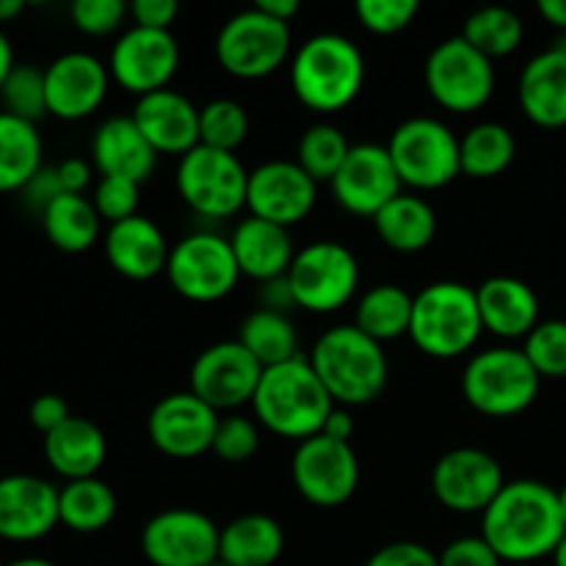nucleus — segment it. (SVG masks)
Wrapping results in <instances>:
<instances>
[{
  "mask_svg": "<svg viewBox=\"0 0 566 566\" xmlns=\"http://www.w3.org/2000/svg\"><path fill=\"white\" fill-rule=\"evenodd\" d=\"M481 536L509 564L553 556L566 536L558 490L534 479L506 481L501 495L481 514Z\"/></svg>",
  "mask_w": 566,
  "mask_h": 566,
  "instance_id": "1",
  "label": "nucleus"
},
{
  "mask_svg": "<svg viewBox=\"0 0 566 566\" xmlns=\"http://www.w3.org/2000/svg\"><path fill=\"white\" fill-rule=\"evenodd\" d=\"M252 409L258 423L271 434L304 442L321 434L335 401L315 376L307 354H302L291 363L263 370Z\"/></svg>",
  "mask_w": 566,
  "mask_h": 566,
  "instance_id": "2",
  "label": "nucleus"
},
{
  "mask_svg": "<svg viewBox=\"0 0 566 566\" xmlns=\"http://www.w3.org/2000/svg\"><path fill=\"white\" fill-rule=\"evenodd\" d=\"M315 376L326 387L335 407H365L385 392L387 365L381 343L370 340L354 324L326 329L307 354Z\"/></svg>",
  "mask_w": 566,
  "mask_h": 566,
  "instance_id": "3",
  "label": "nucleus"
},
{
  "mask_svg": "<svg viewBox=\"0 0 566 566\" xmlns=\"http://www.w3.org/2000/svg\"><path fill=\"white\" fill-rule=\"evenodd\" d=\"M365 55L343 33H315L291 59V88L304 108L337 114L359 97Z\"/></svg>",
  "mask_w": 566,
  "mask_h": 566,
  "instance_id": "4",
  "label": "nucleus"
},
{
  "mask_svg": "<svg viewBox=\"0 0 566 566\" xmlns=\"http://www.w3.org/2000/svg\"><path fill=\"white\" fill-rule=\"evenodd\" d=\"M481 324L475 287L462 282H431L415 296L409 340L431 359H457L479 343Z\"/></svg>",
  "mask_w": 566,
  "mask_h": 566,
  "instance_id": "5",
  "label": "nucleus"
},
{
  "mask_svg": "<svg viewBox=\"0 0 566 566\" xmlns=\"http://www.w3.org/2000/svg\"><path fill=\"white\" fill-rule=\"evenodd\" d=\"M542 376L523 348L497 346L468 359L462 374V396L486 418H514L536 401Z\"/></svg>",
  "mask_w": 566,
  "mask_h": 566,
  "instance_id": "6",
  "label": "nucleus"
},
{
  "mask_svg": "<svg viewBox=\"0 0 566 566\" xmlns=\"http://www.w3.org/2000/svg\"><path fill=\"white\" fill-rule=\"evenodd\" d=\"M387 153L401 177V186L418 191H440L462 175L459 136L446 122L431 116L401 122L387 142Z\"/></svg>",
  "mask_w": 566,
  "mask_h": 566,
  "instance_id": "7",
  "label": "nucleus"
},
{
  "mask_svg": "<svg viewBox=\"0 0 566 566\" xmlns=\"http://www.w3.org/2000/svg\"><path fill=\"white\" fill-rule=\"evenodd\" d=\"M293 307L326 315L346 307L359 287V263L337 241H315L296 252L285 274Z\"/></svg>",
  "mask_w": 566,
  "mask_h": 566,
  "instance_id": "8",
  "label": "nucleus"
},
{
  "mask_svg": "<svg viewBox=\"0 0 566 566\" xmlns=\"http://www.w3.org/2000/svg\"><path fill=\"white\" fill-rule=\"evenodd\" d=\"M175 182L182 202L205 219H230L247 208L249 171L235 153L199 144L180 158Z\"/></svg>",
  "mask_w": 566,
  "mask_h": 566,
  "instance_id": "9",
  "label": "nucleus"
},
{
  "mask_svg": "<svg viewBox=\"0 0 566 566\" xmlns=\"http://www.w3.org/2000/svg\"><path fill=\"white\" fill-rule=\"evenodd\" d=\"M291 55V25L260 9L232 14L216 33V61L238 81H260L280 70Z\"/></svg>",
  "mask_w": 566,
  "mask_h": 566,
  "instance_id": "10",
  "label": "nucleus"
},
{
  "mask_svg": "<svg viewBox=\"0 0 566 566\" xmlns=\"http://www.w3.org/2000/svg\"><path fill=\"white\" fill-rule=\"evenodd\" d=\"M423 77L431 99L451 114H475L495 94L492 59L479 53L462 33L431 50Z\"/></svg>",
  "mask_w": 566,
  "mask_h": 566,
  "instance_id": "11",
  "label": "nucleus"
},
{
  "mask_svg": "<svg viewBox=\"0 0 566 566\" xmlns=\"http://www.w3.org/2000/svg\"><path fill=\"white\" fill-rule=\"evenodd\" d=\"M166 276L188 302L213 304L230 296L243 274L238 269L230 238L216 232H193L171 247Z\"/></svg>",
  "mask_w": 566,
  "mask_h": 566,
  "instance_id": "12",
  "label": "nucleus"
},
{
  "mask_svg": "<svg viewBox=\"0 0 566 566\" xmlns=\"http://www.w3.org/2000/svg\"><path fill=\"white\" fill-rule=\"evenodd\" d=\"M291 479L298 495L318 509H337L352 501L359 486V459L352 442L324 434L298 442L291 459Z\"/></svg>",
  "mask_w": 566,
  "mask_h": 566,
  "instance_id": "13",
  "label": "nucleus"
},
{
  "mask_svg": "<svg viewBox=\"0 0 566 566\" xmlns=\"http://www.w3.org/2000/svg\"><path fill=\"white\" fill-rule=\"evenodd\" d=\"M221 528L197 509H166L147 520L142 553L153 566H208L219 558Z\"/></svg>",
  "mask_w": 566,
  "mask_h": 566,
  "instance_id": "14",
  "label": "nucleus"
},
{
  "mask_svg": "<svg viewBox=\"0 0 566 566\" xmlns=\"http://www.w3.org/2000/svg\"><path fill=\"white\" fill-rule=\"evenodd\" d=\"M503 486L501 462L481 448H453L431 470V492L453 514H484Z\"/></svg>",
  "mask_w": 566,
  "mask_h": 566,
  "instance_id": "15",
  "label": "nucleus"
},
{
  "mask_svg": "<svg viewBox=\"0 0 566 566\" xmlns=\"http://www.w3.org/2000/svg\"><path fill=\"white\" fill-rule=\"evenodd\" d=\"M180 70V44L171 31H149L130 25L116 39L108 59L111 81L136 97L169 88Z\"/></svg>",
  "mask_w": 566,
  "mask_h": 566,
  "instance_id": "16",
  "label": "nucleus"
},
{
  "mask_svg": "<svg viewBox=\"0 0 566 566\" xmlns=\"http://www.w3.org/2000/svg\"><path fill=\"white\" fill-rule=\"evenodd\" d=\"M260 379L263 368L258 359L238 340H221L197 354L188 390L216 412H232L243 403H252Z\"/></svg>",
  "mask_w": 566,
  "mask_h": 566,
  "instance_id": "17",
  "label": "nucleus"
},
{
  "mask_svg": "<svg viewBox=\"0 0 566 566\" xmlns=\"http://www.w3.org/2000/svg\"><path fill=\"white\" fill-rule=\"evenodd\" d=\"M318 202V182L296 160H269L249 171L247 210L285 230L307 219Z\"/></svg>",
  "mask_w": 566,
  "mask_h": 566,
  "instance_id": "18",
  "label": "nucleus"
},
{
  "mask_svg": "<svg viewBox=\"0 0 566 566\" xmlns=\"http://www.w3.org/2000/svg\"><path fill=\"white\" fill-rule=\"evenodd\" d=\"M329 186L332 197L346 213L374 219L385 205H390L401 193V177L392 166L387 147L354 144Z\"/></svg>",
  "mask_w": 566,
  "mask_h": 566,
  "instance_id": "19",
  "label": "nucleus"
},
{
  "mask_svg": "<svg viewBox=\"0 0 566 566\" xmlns=\"http://www.w3.org/2000/svg\"><path fill=\"white\" fill-rule=\"evenodd\" d=\"M219 420V412L191 390L171 392L160 398L149 412L147 434L164 457L193 459L213 448Z\"/></svg>",
  "mask_w": 566,
  "mask_h": 566,
  "instance_id": "20",
  "label": "nucleus"
},
{
  "mask_svg": "<svg viewBox=\"0 0 566 566\" xmlns=\"http://www.w3.org/2000/svg\"><path fill=\"white\" fill-rule=\"evenodd\" d=\"M111 72L97 55L64 53L44 70L48 88V114L55 119L77 122L92 116L108 94Z\"/></svg>",
  "mask_w": 566,
  "mask_h": 566,
  "instance_id": "21",
  "label": "nucleus"
},
{
  "mask_svg": "<svg viewBox=\"0 0 566 566\" xmlns=\"http://www.w3.org/2000/svg\"><path fill=\"white\" fill-rule=\"evenodd\" d=\"M59 525V490L39 475L0 479V539L36 542Z\"/></svg>",
  "mask_w": 566,
  "mask_h": 566,
  "instance_id": "22",
  "label": "nucleus"
},
{
  "mask_svg": "<svg viewBox=\"0 0 566 566\" xmlns=\"http://www.w3.org/2000/svg\"><path fill=\"white\" fill-rule=\"evenodd\" d=\"M130 116L158 155L182 158L199 147V108L175 88L138 97Z\"/></svg>",
  "mask_w": 566,
  "mask_h": 566,
  "instance_id": "23",
  "label": "nucleus"
},
{
  "mask_svg": "<svg viewBox=\"0 0 566 566\" xmlns=\"http://www.w3.org/2000/svg\"><path fill=\"white\" fill-rule=\"evenodd\" d=\"M103 247L108 265L125 280L147 282L153 276L166 274L171 249L160 227L147 216L138 213L133 219L119 221V224H111Z\"/></svg>",
  "mask_w": 566,
  "mask_h": 566,
  "instance_id": "24",
  "label": "nucleus"
},
{
  "mask_svg": "<svg viewBox=\"0 0 566 566\" xmlns=\"http://www.w3.org/2000/svg\"><path fill=\"white\" fill-rule=\"evenodd\" d=\"M517 99L534 125L556 130L566 125V44H553L520 72Z\"/></svg>",
  "mask_w": 566,
  "mask_h": 566,
  "instance_id": "25",
  "label": "nucleus"
},
{
  "mask_svg": "<svg viewBox=\"0 0 566 566\" xmlns=\"http://www.w3.org/2000/svg\"><path fill=\"white\" fill-rule=\"evenodd\" d=\"M92 160L99 177H122L142 186L153 177L158 153L142 136L133 116H108L92 138Z\"/></svg>",
  "mask_w": 566,
  "mask_h": 566,
  "instance_id": "26",
  "label": "nucleus"
},
{
  "mask_svg": "<svg viewBox=\"0 0 566 566\" xmlns=\"http://www.w3.org/2000/svg\"><path fill=\"white\" fill-rule=\"evenodd\" d=\"M484 332L501 340L528 337L539 324V298L528 282L517 276H490L475 287Z\"/></svg>",
  "mask_w": 566,
  "mask_h": 566,
  "instance_id": "27",
  "label": "nucleus"
},
{
  "mask_svg": "<svg viewBox=\"0 0 566 566\" xmlns=\"http://www.w3.org/2000/svg\"><path fill=\"white\" fill-rule=\"evenodd\" d=\"M230 247L235 252L241 274L258 282L282 280L296 258L291 232L271 221L254 219V216H247L232 230Z\"/></svg>",
  "mask_w": 566,
  "mask_h": 566,
  "instance_id": "28",
  "label": "nucleus"
},
{
  "mask_svg": "<svg viewBox=\"0 0 566 566\" xmlns=\"http://www.w3.org/2000/svg\"><path fill=\"white\" fill-rule=\"evenodd\" d=\"M44 459L64 481L97 479L108 459V440L94 420L72 415L64 426L44 437Z\"/></svg>",
  "mask_w": 566,
  "mask_h": 566,
  "instance_id": "29",
  "label": "nucleus"
},
{
  "mask_svg": "<svg viewBox=\"0 0 566 566\" xmlns=\"http://www.w3.org/2000/svg\"><path fill=\"white\" fill-rule=\"evenodd\" d=\"M285 551V531L269 514H241L221 528L219 558L230 566H271Z\"/></svg>",
  "mask_w": 566,
  "mask_h": 566,
  "instance_id": "30",
  "label": "nucleus"
},
{
  "mask_svg": "<svg viewBox=\"0 0 566 566\" xmlns=\"http://www.w3.org/2000/svg\"><path fill=\"white\" fill-rule=\"evenodd\" d=\"M381 243L392 252L415 254L431 247L437 235V213L426 199L415 193H398L390 205L374 216Z\"/></svg>",
  "mask_w": 566,
  "mask_h": 566,
  "instance_id": "31",
  "label": "nucleus"
},
{
  "mask_svg": "<svg viewBox=\"0 0 566 566\" xmlns=\"http://www.w3.org/2000/svg\"><path fill=\"white\" fill-rule=\"evenodd\" d=\"M99 224L103 219L97 208L83 193H61L42 210L44 235L59 252L66 254L88 252L97 243Z\"/></svg>",
  "mask_w": 566,
  "mask_h": 566,
  "instance_id": "32",
  "label": "nucleus"
},
{
  "mask_svg": "<svg viewBox=\"0 0 566 566\" xmlns=\"http://www.w3.org/2000/svg\"><path fill=\"white\" fill-rule=\"evenodd\" d=\"M412 304L415 296L401 285H390V282L376 285L359 296L357 310H354V326L381 346L398 340V337H409Z\"/></svg>",
  "mask_w": 566,
  "mask_h": 566,
  "instance_id": "33",
  "label": "nucleus"
},
{
  "mask_svg": "<svg viewBox=\"0 0 566 566\" xmlns=\"http://www.w3.org/2000/svg\"><path fill=\"white\" fill-rule=\"evenodd\" d=\"M238 343L260 363V368H276L291 359L302 357L298 352V332L293 321L280 310L260 307L243 318L238 326Z\"/></svg>",
  "mask_w": 566,
  "mask_h": 566,
  "instance_id": "34",
  "label": "nucleus"
},
{
  "mask_svg": "<svg viewBox=\"0 0 566 566\" xmlns=\"http://www.w3.org/2000/svg\"><path fill=\"white\" fill-rule=\"evenodd\" d=\"M42 153L36 125L0 111V193L22 191L42 169Z\"/></svg>",
  "mask_w": 566,
  "mask_h": 566,
  "instance_id": "35",
  "label": "nucleus"
},
{
  "mask_svg": "<svg viewBox=\"0 0 566 566\" xmlns=\"http://www.w3.org/2000/svg\"><path fill=\"white\" fill-rule=\"evenodd\" d=\"M116 495L105 481H66L59 490V523L75 534H97L116 517Z\"/></svg>",
  "mask_w": 566,
  "mask_h": 566,
  "instance_id": "36",
  "label": "nucleus"
},
{
  "mask_svg": "<svg viewBox=\"0 0 566 566\" xmlns=\"http://www.w3.org/2000/svg\"><path fill=\"white\" fill-rule=\"evenodd\" d=\"M462 175L470 180H492L512 166L517 155L514 133L501 122H479L462 138Z\"/></svg>",
  "mask_w": 566,
  "mask_h": 566,
  "instance_id": "37",
  "label": "nucleus"
},
{
  "mask_svg": "<svg viewBox=\"0 0 566 566\" xmlns=\"http://www.w3.org/2000/svg\"><path fill=\"white\" fill-rule=\"evenodd\" d=\"M523 20L506 6H484V9L473 11L462 28V39H468L479 53L492 61L512 55L523 44Z\"/></svg>",
  "mask_w": 566,
  "mask_h": 566,
  "instance_id": "38",
  "label": "nucleus"
},
{
  "mask_svg": "<svg viewBox=\"0 0 566 566\" xmlns=\"http://www.w3.org/2000/svg\"><path fill=\"white\" fill-rule=\"evenodd\" d=\"M352 147L354 144H348L340 127L332 125V122H315L298 138L296 164L321 186V182L335 180Z\"/></svg>",
  "mask_w": 566,
  "mask_h": 566,
  "instance_id": "39",
  "label": "nucleus"
},
{
  "mask_svg": "<svg viewBox=\"0 0 566 566\" xmlns=\"http://www.w3.org/2000/svg\"><path fill=\"white\" fill-rule=\"evenodd\" d=\"M249 136V114L241 103L230 97L210 99L199 108V144L221 149V153H238Z\"/></svg>",
  "mask_w": 566,
  "mask_h": 566,
  "instance_id": "40",
  "label": "nucleus"
},
{
  "mask_svg": "<svg viewBox=\"0 0 566 566\" xmlns=\"http://www.w3.org/2000/svg\"><path fill=\"white\" fill-rule=\"evenodd\" d=\"M0 103L6 114L36 125L48 116V88H44V70L33 64H17L0 88Z\"/></svg>",
  "mask_w": 566,
  "mask_h": 566,
  "instance_id": "41",
  "label": "nucleus"
},
{
  "mask_svg": "<svg viewBox=\"0 0 566 566\" xmlns=\"http://www.w3.org/2000/svg\"><path fill=\"white\" fill-rule=\"evenodd\" d=\"M525 357L542 379L566 376V321H539L523 346Z\"/></svg>",
  "mask_w": 566,
  "mask_h": 566,
  "instance_id": "42",
  "label": "nucleus"
},
{
  "mask_svg": "<svg viewBox=\"0 0 566 566\" xmlns=\"http://www.w3.org/2000/svg\"><path fill=\"white\" fill-rule=\"evenodd\" d=\"M354 11L365 31L376 33V36H396L412 25L420 3L415 0H359Z\"/></svg>",
  "mask_w": 566,
  "mask_h": 566,
  "instance_id": "43",
  "label": "nucleus"
},
{
  "mask_svg": "<svg viewBox=\"0 0 566 566\" xmlns=\"http://www.w3.org/2000/svg\"><path fill=\"white\" fill-rule=\"evenodd\" d=\"M260 448V426L243 415H227L219 420L210 451L227 464H241L252 459Z\"/></svg>",
  "mask_w": 566,
  "mask_h": 566,
  "instance_id": "44",
  "label": "nucleus"
},
{
  "mask_svg": "<svg viewBox=\"0 0 566 566\" xmlns=\"http://www.w3.org/2000/svg\"><path fill=\"white\" fill-rule=\"evenodd\" d=\"M138 199H142V186L122 177H99L97 188H94V208H97L99 219L111 224L133 219L138 216Z\"/></svg>",
  "mask_w": 566,
  "mask_h": 566,
  "instance_id": "45",
  "label": "nucleus"
},
{
  "mask_svg": "<svg viewBox=\"0 0 566 566\" xmlns=\"http://www.w3.org/2000/svg\"><path fill=\"white\" fill-rule=\"evenodd\" d=\"M70 17L72 25L86 36H108L119 31L125 17H130V6L122 0H75Z\"/></svg>",
  "mask_w": 566,
  "mask_h": 566,
  "instance_id": "46",
  "label": "nucleus"
},
{
  "mask_svg": "<svg viewBox=\"0 0 566 566\" xmlns=\"http://www.w3.org/2000/svg\"><path fill=\"white\" fill-rule=\"evenodd\" d=\"M440 566H501L497 553L484 542V536H462L453 539L440 553Z\"/></svg>",
  "mask_w": 566,
  "mask_h": 566,
  "instance_id": "47",
  "label": "nucleus"
},
{
  "mask_svg": "<svg viewBox=\"0 0 566 566\" xmlns=\"http://www.w3.org/2000/svg\"><path fill=\"white\" fill-rule=\"evenodd\" d=\"M365 566H440V558L418 542H390L379 547Z\"/></svg>",
  "mask_w": 566,
  "mask_h": 566,
  "instance_id": "48",
  "label": "nucleus"
},
{
  "mask_svg": "<svg viewBox=\"0 0 566 566\" xmlns=\"http://www.w3.org/2000/svg\"><path fill=\"white\" fill-rule=\"evenodd\" d=\"M177 14H180L177 0H136L130 3L133 25L149 28V31H171Z\"/></svg>",
  "mask_w": 566,
  "mask_h": 566,
  "instance_id": "49",
  "label": "nucleus"
},
{
  "mask_svg": "<svg viewBox=\"0 0 566 566\" xmlns=\"http://www.w3.org/2000/svg\"><path fill=\"white\" fill-rule=\"evenodd\" d=\"M28 418H31V426L39 431L42 437H48L50 431H55L59 426H64L66 420L72 418L70 407L61 396L55 392H44V396L33 398L31 409H28Z\"/></svg>",
  "mask_w": 566,
  "mask_h": 566,
  "instance_id": "50",
  "label": "nucleus"
},
{
  "mask_svg": "<svg viewBox=\"0 0 566 566\" xmlns=\"http://www.w3.org/2000/svg\"><path fill=\"white\" fill-rule=\"evenodd\" d=\"M22 191H25V197H28V202L33 205V208H39V213H42L44 208H48L50 202H53L55 197H61V182H59V175H55V166L53 169H39V175L33 177L31 182H28L25 188H22Z\"/></svg>",
  "mask_w": 566,
  "mask_h": 566,
  "instance_id": "51",
  "label": "nucleus"
},
{
  "mask_svg": "<svg viewBox=\"0 0 566 566\" xmlns=\"http://www.w3.org/2000/svg\"><path fill=\"white\" fill-rule=\"evenodd\" d=\"M55 175H59L61 191L64 193H83L92 182V166L83 158H66L55 166Z\"/></svg>",
  "mask_w": 566,
  "mask_h": 566,
  "instance_id": "52",
  "label": "nucleus"
},
{
  "mask_svg": "<svg viewBox=\"0 0 566 566\" xmlns=\"http://www.w3.org/2000/svg\"><path fill=\"white\" fill-rule=\"evenodd\" d=\"M321 434L329 437V440H337V442H352L354 437V418L352 412H348L346 407H335L332 409V415L326 418L324 429H321Z\"/></svg>",
  "mask_w": 566,
  "mask_h": 566,
  "instance_id": "53",
  "label": "nucleus"
},
{
  "mask_svg": "<svg viewBox=\"0 0 566 566\" xmlns=\"http://www.w3.org/2000/svg\"><path fill=\"white\" fill-rule=\"evenodd\" d=\"M254 9H260L263 14H269L271 20L291 25L293 17L302 11V3H298V0H258V3H254Z\"/></svg>",
  "mask_w": 566,
  "mask_h": 566,
  "instance_id": "54",
  "label": "nucleus"
},
{
  "mask_svg": "<svg viewBox=\"0 0 566 566\" xmlns=\"http://www.w3.org/2000/svg\"><path fill=\"white\" fill-rule=\"evenodd\" d=\"M539 14L545 17V22H551L553 28L566 33V0H542Z\"/></svg>",
  "mask_w": 566,
  "mask_h": 566,
  "instance_id": "55",
  "label": "nucleus"
},
{
  "mask_svg": "<svg viewBox=\"0 0 566 566\" xmlns=\"http://www.w3.org/2000/svg\"><path fill=\"white\" fill-rule=\"evenodd\" d=\"M14 50H11V42L9 36H6L3 31H0V88H3L6 77L11 75V70H14Z\"/></svg>",
  "mask_w": 566,
  "mask_h": 566,
  "instance_id": "56",
  "label": "nucleus"
},
{
  "mask_svg": "<svg viewBox=\"0 0 566 566\" xmlns=\"http://www.w3.org/2000/svg\"><path fill=\"white\" fill-rule=\"evenodd\" d=\"M22 11H25V3H22V0H0V25L17 20Z\"/></svg>",
  "mask_w": 566,
  "mask_h": 566,
  "instance_id": "57",
  "label": "nucleus"
},
{
  "mask_svg": "<svg viewBox=\"0 0 566 566\" xmlns=\"http://www.w3.org/2000/svg\"><path fill=\"white\" fill-rule=\"evenodd\" d=\"M6 566H55V564L48 562V558L31 556V558H17V562H11V564H6Z\"/></svg>",
  "mask_w": 566,
  "mask_h": 566,
  "instance_id": "58",
  "label": "nucleus"
},
{
  "mask_svg": "<svg viewBox=\"0 0 566 566\" xmlns=\"http://www.w3.org/2000/svg\"><path fill=\"white\" fill-rule=\"evenodd\" d=\"M553 564L566 566V536L562 539V545L556 547V553H553Z\"/></svg>",
  "mask_w": 566,
  "mask_h": 566,
  "instance_id": "59",
  "label": "nucleus"
},
{
  "mask_svg": "<svg viewBox=\"0 0 566 566\" xmlns=\"http://www.w3.org/2000/svg\"><path fill=\"white\" fill-rule=\"evenodd\" d=\"M558 506H562V520H564V528H566V484L558 490Z\"/></svg>",
  "mask_w": 566,
  "mask_h": 566,
  "instance_id": "60",
  "label": "nucleus"
},
{
  "mask_svg": "<svg viewBox=\"0 0 566 566\" xmlns=\"http://www.w3.org/2000/svg\"><path fill=\"white\" fill-rule=\"evenodd\" d=\"M208 566H230V564H224V562H221V558H216V562L208 564Z\"/></svg>",
  "mask_w": 566,
  "mask_h": 566,
  "instance_id": "61",
  "label": "nucleus"
},
{
  "mask_svg": "<svg viewBox=\"0 0 566 566\" xmlns=\"http://www.w3.org/2000/svg\"><path fill=\"white\" fill-rule=\"evenodd\" d=\"M0 566H6V564H3V562H0Z\"/></svg>",
  "mask_w": 566,
  "mask_h": 566,
  "instance_id": "62",
  "label": "nucleus"
}]
</instances>
